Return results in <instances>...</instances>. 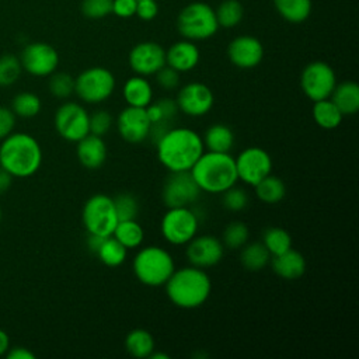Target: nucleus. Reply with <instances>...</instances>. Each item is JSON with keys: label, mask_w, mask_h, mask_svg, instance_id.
<instances>
[{"label": "nucleus", "mask_w": 359, "mask_h": 359, "mask_svg": "<svg viewBox=\"0 0 359 359\" xmlns=\"http://www.w3.org/2000/svg\"><path fill=\"white\" fill-rule=\"evenodd\" d=\"M8 348H10L8 334L3 328H0V356H4Z\"/></svg>", "instance_id": "nucleus-50"}, {"label": "nucleus", "mask_w": 359, "mask_h": 359, "mask_svg": "<svg viewBox=\"0 0 359 359\" xmlns=\"http://www.w3.org/2000/svg\"><path fill=\"white\" fill-rule=\"evenodd\" d=\"M137 0H112V14L121 18H130L136 13Z\"/></svg>", "instance_id": "nucleus-46"}, {"label": "nucleus", "mask_w": 359, "mask_h": 359, "mask_svg": "<svg viewBox=\"0 0 359 359\" xmlns=\"http://www.w3.org/2000/svg\"><path fill=\"white\" fill-rule=\"evenodd\" d=\"M234 161L238 181H243L250 187L257 185L262 178L272 172L271 154L258 146L241 150L237 157H234Z\"/></svg>", "instance_id": "nucleus-12"}, {"label": "nucleus", "mask_w": 359, "mask_h": 359, "mask_svg": "<svg viewBox=\"0 0 359 359\" xmlns=\"http://www.w3.org/2000/svg\"><path fill=\"white\" fill-rule=\"evenodd\" d=\"M337 86V76L334 69L323 62L314 60L304 66L300 74V87L304 95L313 102L330 98Z\"/></svg>", "instance_id": "nucleus-10"}, {"label": "nucleus", "mask_w": 359, "mask_h": 359, "mask_svg": "<svg viewBox=\"0 0 359 359\" xmlns=\"http://www.w3.org/2000/svg\"><path fill=\"white\" fill-rule=\"evenodd\" d=\"M150 358H151V359H168L170 356H168L167 353H161V352H154V351H153V353L150 355Z\"/></svg>", "instance_id": "nucleus-51"}, {"label": "nucleus", "mask_w": 359, "mask_h": 359, "mask_svg": "<svg viewBox=\"0 0 359 359\" xmlns=\"http://www.w3.org/2000/svg\"><path fill=\"white\" fill-rule=\"evenodd\" d=\"M22 70L35 77H48L59 65L57 50L46 42L28 43L20 55Z\"/></svg>", "instance_id": "nucleus-14"}, {"label": "nucleus", "mask_w": 359, "mask_h": 359, "mask_svg": "<svg viewBox=\"0 0 359 359\" xmlns=\"http://www.w3.org/2000/svg\"><path fill=\"white\" fill-rule=\"evenodd\" d=\"M4 356L7 359H35V353L25 346H10Z\"/></svg>", "instance_id": "nucleus-47"}, {"label": "nucleus", "mask_w": 359, "mask_h": 359, "mask_svg": "<svg viewBox=\"0 0 359 359\" xmlns=\"http://www.w3.org/2000/svg\"><path fill=\"white\" fill-rule=\"evenodd\" d=\"M202 142L208 151L230 153L234 146V133L224 123H213L205 130Z\"/></svg>", "instance_id": "nucleus-25"}, {"label": "nucleus", "mask_w": 359, "mask_h": 359, "mask_svg": "<svg viewBox=\"0 0 359 359\" xmlns=\"http://www.w3.org/2000/svg\"><path fill=\"white\" fill-rule=\"evenodd\" d=\"M201 59V52L195 42L182 39L172 43L165 50V65L175 69L180 73L191 72L196 67Z\"/></svg>", "instance_id": "nucleus-20"}, {"label": "nucleus", "mask_w": 359, "mask_h": 359, "mask_svg": "<svg viewBox=\"0 0 359 359\" xmlns=\"http://www.w3.org/2000/svg\"><path fill=\"white\" fill-rule=\"evenodd\" d=\"M114 118L107 109H97L90 115V133L104 137L112 128Z\"/></svg>", "instance_id": "nucleus-42"}, {"label": "nucleus", "mask_w": 359, "mask_h": 359, "mask_svg": "<svg viewBox=\"0 0 359 359\" xmlns=\"http://www.w3.org/2000/svg\"><path fill=\"white\" fill-rule=\"evenodd\" d=\"M107 144L101 136L88 133L77 142L76 154L80 164L88 170H98L107 160Z\"/></svg>", "instance_id": "nucleus-21"}, {"label": "nucleus", "mask_w": 359, "mask_h": 359, "mask_svg": "<svg viewBox=\"0 0 359 359\" xmlns=\"http://www.w3.org/2000/svg\"><path fill=\"white\" fill-rule=\"evenodd\" d=\"M10 108L15 116L34 118L41 112L42 102L36 94L31 91H22L14 95V98L11 100Z\"/></svg>", "instance_id": "nucleus-33"}, {"label": "nucleus", "mask_w": 359, "mask_h": 359, "mask_svg": "<svg viewBox=\"0 0 359 359\" xmlns=\"http://www.w3.org/2000/svg\"><path fill=\"white\" fill-rule=\"evenodd\" d=\"M80 10L86 18L101 20L112 13V0H83Z\"/></svg>", "instance_id": "nucleus-41"}, {"label": "nucleus", "mask_w": 359, "mask_h": 359, "mask_svg": "<svg viewBox=\"0 0 359 359\" xmlns=\"http://www.w3.org/2000/svg\"><path fill=\"white\" fill-rule=\"evenodd\" d=\"M278 14L292 24L304 22L313 10L311 0H273Z\"/></svg>", "instance_id": "nucleus-28"}, {"label": "nucleus", "mask_w": 359, "mask_h": 359, "mask_svg": "<svg viewBox=\"0 0 359 359\" xmlns=\"http://www.w3.org/2000/svg\"><path fill=\"white\" fill-rule=\"evenodd\" d=\"M48 88L53 97L65 100L74 93V77L66 72H53L49 76Z\"/></svg>", "instance_id": "nucleus-38"}, {"label": "nucleus", "mask_w": 359, "mask_h": 359, "mask_svg": "<svg viewBox=\"0 0 359 359\" xmlns=\"http://www.w3.org/2000/svg\"><path fill=\"white\" fill-rule=\"evenodd\" d=\"M53 122L59 136L67 142L77 143L90 133V114L79 102H63L56 109Z\"/></svg>", "instance_id": "nucleus-11"}, {"label": "nucleus", "mask_w": 359, "mask_h": 359, "mask_svg": "<svg viewBox=\"0 0 359 359\" xmlns=\"http://www.w3.org/2000/svg\"><path fill=\"white\" fill-rule=\"evenodd\" d=\"M177 29L184 39L192 42L209 39L219 29L213 7L205 1L187 4L177 17Z\"/></svg>", "instance_id": "nucleus-6"}, {"label": "nucleus", "mask_w": 359, "mask_h": 359, "mask_svg": "<svg viewBox=\"0 0 359 359\" xmlns=\"http://www.w3.org/2000/svg\"><path fill=\"white\" fill-rule=\"evenodd\" d=\"M199 219L188 208H167L160 224L163 238L171 245H185L198 234Z\"/></svg>", "instance_id": "nucleus-9"}, {"label": "nucleus", "mask_w": 359, "mask_h": 359, "mask_svg": "<svg viewBox=\"0 0 359 359\" xmlns=\"http://www.w3.org/2000/svg\"><path fill=\"white\" fill-rule=\"evenodd\" d=\"M42 164V147L29 133L11 132L0 143V167L17 178L34 175Z\"/></svg>", "instance_id": "nucleus-2"}, {"label": "nucleus", "mask_w": 359, "mask_h": 359, "mask_svg": "<svg viewBox=\"0 0 359 359\" xmlns=\"http://www.w3.org/2000/svg\"><path fill=\"white\" fill-rule=\"evenodd\" d=\"M157 14H158V4L156 0H137L135 15H137L140 20L151 21L157 17Z\"/></svg>", "instance_id": "nucleus-45"}, {"label": "nucleus", "mask_w": 359, "mask_h": 359, "mask_svg": "<svg viewBox=\"0 0 359 359\" xmlns=\"http://www.w3.org/2000/svg\"><path fill=\"white\" fill-rule=\"evenodd\" d=\"M125 348L130 356L137 359H146L150 358V355L156 349V342L149 331L143 328H135L126 335Z\"/></svg>", "instance_id": "nucleus-27"}, {"label": "nucleus", "mask_w": 359, "mask_h": 359, "mask_svg": "<svg viewBox=\"0 0 359 359\" xmlns=\"http://www.w3.org/2000/svg\"><path fill=\"white\" fill-rule=\"evenodd\" d=\"M15 115L10 107L0 105V140L7 137L15 126Z\"/></svg>", "instance_id": "nucleus-44"}, {"label": "nucleus", "mask_w": 359, "mask_h": 359, "mask_svg": "<svg viewBox=\"0 0 359 359\" xmlns=\"http://www.w3.org/2000/svg\"><path fill=\"white\" fill-rule=\"evenodd\" d=\"M154 146L160 164L170 172L189 171L205 151L202 136L185 126H171Z\"/></svg>", "instance_id": "nucleus-1"}, {"label": "nucleus", "mask_w": 359, "mask_h": 359, "mask_svg": "<svg viewBox=\"0 0 359 359\" xmlns=\"http://www.w3.org/2000/svg\"><path fill=\"white\" fill-rule=\"evenodd\" d=\"M201 189L189 171L170 172L164 185L161 198L167 208H188L198 201Z\"/></svg>", "instance_id": "nucleus-13"}, {"label": "nucleus", "mask_w": 359, "mask_h": 359, "mask_svg": "<svg viewBox=\"0 0 359 359\" xmlns=\"http://www.w3.org/2000/svg\"><path fill=\"white\" fill-rule=\"evenodd\" d=\"M11 182H13V175L0 167V195L8 191V188L11 187Z\"/></svg>", "instance_id": "nucleus-48"}, {"label": "nucleus", "mask_w": 359, "mask_h": 359, "mask_svg": "<svg viewBox=\"0 0 359 359\" xmlns=\"http://www.w3.org/2000/svg\"><path fill=\"white\" fill-rule=\"evenodd\" d=\"M227 56L231 65L238 69H254L262 62L264 46L252 35H238L230 41Z\"/></svg>", "instance_id": "nucleus-19"}, {"label": "nucleus", "mask_w": 359, "mask_h": 359, "mask_svg": "<svg viewBox=\"0 0 359 359\" xmlns=\"http://www.w3.org/2000/svg\"><path fill=\"white\" fill-rule=\"evenodd\" d=\"M136 279L149 287L164 286L175 271L172 255L163 247L146 245L140 248L132 262Z\"/></svg>", "instance_id": "nucleus-5"}, {"label": "nucleus", "mask_w": 359, "mask_h": 359, "mask_svg": "<svg viewBox=\"0 0 359 359\" xmlns=\"http://www.w3.org/2000/svg\"><path fill=\"white\" fill-rule=\"evenodd\" d=\"M116 130L119 136L128 143H142L149 137L150 121L144 108L126 107L116 118Z\"/></svg>", "instance_id": "nucleus-18"}, {"label": "nucleus", "mask_w": 359, "mask_h": 359, "mask_svg": "<svg viewBox=\"0 0 359 359\" xmlns=\"http://www.w3.org/2000/svg\"><path fill=\"white\" fill-rule=\"evenodd\" d=\"M83 226L88 234L101 237L112 236L118 224V216L114 206V199L105 194H95L90 196L81 212Z\"/></svg>", "instance_id": "nucleus-8"}, {"label": "nucleus", "mask_w": 359, "mask_h": 359, "mask_svg": "<svg viewBox=\"0 0 359 359\" xmlns=\"http://www.w3.org/2000/svg\"><path fill=\"white\" fill-rule=\"evenodd\" d=\"M95 255L104 265L115 268L125 262L128 255V248L123 247L114 236H108L102 240Z\"/></svg>", "instance_id": "nucleus-32"}, {"label": "nucleus", "mask_w": 359, "mask_h": 359, "mask_svg": "<svg viewBox=\"0 0 359 359\" xmlns=\"http://www.w3.org/2000/svg\"><path fill=\"white\" fill-rule=\"evenodd\" d=\"M22 66L20 57L11 53L0 56V87L13 86L21 76Z\"/></svg>", "instance_id": "nucleus-37"}, {"label": "nucleus", "mask_w": 359, "mask_h": 359, "mask_svg": "<svg viewBox=\"0 0 359 359\" xmlns=\"http://www.w3.org/2000/svg\"><path fill=\"white\" fill-rule=\"evenodd\" d=\"M271 257L279 255L292 248V236L282 227H268L262 234L261 241Z\"/></svg>", "instance_id": "nucleus-35"}, {"label": "nucleus", "mask_w": 359, "mask_h": 359, "mask_svg": "<svg viewBox=\"0 0 359 359\" xmlns=\"http://www.w3.org/2000/svg\"><path fill=\"white\" fill-rule=\"evenodd\" d=\"M272 271L282 279L294 280L306 272V259L302 252L289 248L287 251L271 257Z\"/></svg>", "instance_id": "nucleus-22"}, {"label": "nucleus", "mask_w": 359, "mask_h": 359, "mask_svg": "<svg viewBox=\"0 0 359 359\" xmlns=\"http://www.w3.org/2000/svg\"><path fill=\"white\" fill-rule=\"evenodd\" d=\"M311 112H313L314 122L320 128L327 129V130L338 128L342 122V118H344L341 111L337 108V105L330 98L316 101L313 104Z\"/></svg>", "instance_id": "nucleus-29"}, {"label": "nucleus", "mask_w": 359, "mask_h": 359, "mask_svg": "<svg viewBox=\"0 0 359 359\" xmlns=\"http://www.w3.org/2000/svg\"><path fill=\"white\" fill-rule=\"evenodd\" d=\"M257 198L266 205H275L280 202L286 195L285 182L276 175H266L257 185H254Z\"/></svg>", "instance_id": "nucleus-30"}, {"label": "nucleus", "mask_w": 359, "mask_h": 359, "mask_svg": "<svg viewBox=\"0 0 359 359\" xmlns=\"http://www.w3.org/2000/svg\"><path fill=\"white\" fill-rule=\"evenodd\" d=\"M330 100L337 105L344 116L355 115L359 111V86L351 80L337 83Z\"/></svg>", "instance_id": "nucleus-24"}, {"label": "nucleus", "mask_w": 359, "mask_h": 359, "mask_svg": "<svg viewBox=\"0 0 359 359\" xmlns=\"http://www.w3.org/2000/svg\"><path fill=\"white\" fill-rule=\"evenodd\" d=\"M164 286L170 302L185 310L198 309L205 304L212 292L209 275L205 269L192 265L175 268Z\"/></svg>", "instance_id": "nucleus-3"}, {"label": "nucleus", "mask_w": 359, "mask_h": 359, "mask_svg": "<svg viewBox=\"0 0 359 359\" xmlns=\"http://www.w3.org/2000/svg\"><path fill=\"white\" fill-rule=\"evenodd\" d=\"M87 234H88V233H87ZM104 238H105V237H101V236H97V234H88V236H87V240H86V244H87L88 250H90L93 254H95V252L98 251V248H100V245H101V243H102Z\"/></svg>", "instance_id": "nucleus-49"}, {"label": "nucleus", "mask_w": 359, "mask_h": 359, "mask_svg": "<svg viewBox=\"0 0 359 359\" xmlns=\"http://www.w3.org/2000/svg\"><path fill=\"white\" fill-rule=\"evenodd\" d=\"M189 172L206 194H223L238 181L236 161L230 153L203 151Z\"/></svg>", "instance_id": "nucleus-4"}, {"label": "nucleus", "mask_w": 359, "mask_h": 359, "mask_svg": "<svg viewBox=\"0 0 359 359\" xmlns=\"http://www.w3.org/2000/svg\"><path fill=\"white\" fill-rule=\"evenodd\" d=\"M115 86L116 80L109 69L93 66L74 79V94L86 104H101L112 95Z\"/></svg>", "instance_id": "nucleus-7"}, {"label": "nucleus", "mask_w": 359, "mask_h": 359, "mask_svg": "<svg viewBox=\"0 0 359 359\" xmlns=\"http://www.w3.org/2000/svg\"><path fill=\"white\" fill-rule=\"evenodd\" d=\"M0 220H1V208H0Z\"/></svg>", "instance_id": "nucleus-52"}, {"label": "nucleus", "mask_w": 359, "mask_h": 359, "mask_svg": "<svg viewBox=\"0 0 359 359\" xmlns=\"http://www.w3.org/2000/svg\"><path fill=\"white\" fill-rule=\"evenodd\" d=\"M216 20L222 28H233L238 25L244 17V7L238 0H223L215 10Z\"/></svg>", "instance_id": "nucleus-34"}, {"label": "nucleus", "mask_w": 359, "mask_h": 359, "mask_svg": "<svg viewBox=\"0 0 359 359\" xmlns=\"http://www.w3.org/2000/svg\"><path fill=\"white\" fill-rule=\"evenodd\" d=\"M271 261V254L261 241L245 243L240 248V262L243 268L251 272L262 271Z\"/></svg>", "instance_id": "nucleus-26"}, {"label": "nucleus", "mask_w": 359, "mask_h": 359, "mask_svg": "<svg viewBox=\"0 0 359 359\" xmlns=\"http://www.w3.org/2000/svg\"><path fill=\"white\" fill-rule=\"evenodd\" d=\"M122 95L129 107L146 108L153 101V87L144 76L135 74L125 81Z\"/></svg>", "instance_id": "nucleus-23"}, {"label": "nucleus", "mask_w": 359, "mask_h": 359, "mask_svg": "<svg viewBox=\"0 0 359 359\" xmlns=\"http://www.w3.org/2000/svg\"><path fill=\"white\" fill-rule=\"evenodd\" d=\"M178 111L182 114L199 118L206 115L215 104V95L209 86L201 81H191L182 86L175 98Z\"/></svg>", "instance_id": "nucleus-15"}, {"label": "nucleus", "mask_w": 359, "mask_h": 359, "mask_svg": "<svg viewBox=\"0 0 359 359\" xmlns=\"http://www.w3.org/2000/svg\"><path fill=\"white\" fill-rule=\"evenodd\" d=\"M185 245L187 259L189 265L196 268H212L217 265L224 255V245L220 238L210 234H196Z\"/></svg>", "instance_id": "nucleus-16"}, {"label": "nucleus", "mask_w": 359, "mask_h": 359, "mask_svg": "<svg viewBox=\"0 0 359 359\" xmlns=\"http://www.w3.org/2000/svg\"><path fill=\"white\" fill-rule=\"evenodd\" d=\"M128 62L135 74L154 76L165 65V49L153 41L139 42L130 49Z\"/></svg>", "instance_id": "nucleus-17"}, {"label": "nucleus", "mask_w": 359, "mask_h": 359, "mask_svg": "<svg viewBox=\"0 0 359 359\" xmlns=\"http://www.w3.org/2000/svg\"><path fill=\"white\" fill-rule=\"evenodd\" d=\"M250 230L244 222L234 220L230 222L222 234V244L229 250H240L245 243H248Z\"/></svg>", "instance_id": "nucleus-36"}, {"label": "nucleus", "mask_w": 359, "mask_h": 359, "mask_svg": "<svg viewBox=\"0 0 359 359\" xmlns=\"http://www.w3.org/2000/svg\"><path fill=\"white\" fill-rule=\"evenodd\" d=\"M222 195L223 206L230 212H240L247 208L248 205V194L245 189L233 185L231 188L226 189Z\"/></svg>", "instance_id": "nucleus-40"}, {"label": "nucleus", "mask_w": 359, "mask_h": 359, "mask_svg": "<svg viewBox=\"0 0 359 359\" xmlns=\"http://www.w3.org/2000/svg\"><path fill=\"white\" fill-rule=\"evenodd\" d=\"M180 72H177L175 69L170 67L168 65H164L154 76H156V81L157 84L163 88V90H175L180 87Z\"/></svg>", "instance_id": "nucleus-43"}, {"label": "nucleus", "mask_w": 359, "mask_h": 359, "mask_svg": "<svg viewBox=\"0 0 359 359\" xmlns=\"http://www.w3.org/2000/svg\"><path fill=\"white\" fill-rule=\"evenodd\" d=\"M112 236L128 250H135L143 244L144 230L136 222V219L119 220L114 229Z\"/></svg>", "instance_id": "nucleus-31"}, {"label": "nucleus", "mask_w": 359, "mask_h": 359, "mask_svg": "<svg viewBox=\"0 0 359 359\" xmlns=\"http://www.w3.org/2000/svg\"><path fill=\"white\" fill-rule=\"evenodd\" d=\"M114 199L115 212L118 216V220H132L136 219L139 212V202L135 195L129 192H123L116 195Z\"/></svg>", "instance_id": "nucleus-39"}]
</instances>
